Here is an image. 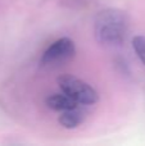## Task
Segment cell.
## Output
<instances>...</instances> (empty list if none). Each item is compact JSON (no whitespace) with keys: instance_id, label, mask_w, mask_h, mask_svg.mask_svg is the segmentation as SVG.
<instances>
[{"instance_id":"6","label":"cell","mask_w":145,"mask_h":146,"mask_svg":"<svg viewBox=\"0 0 145 146\" xmlns=\"http://www.w3.org/2000/svg\"><path fill=\"white\" fill-rule=\"evenodd\" d=\"M132 49L141 63L145 64V36H135L132 38Z\"/></svg>"},{"instance_id":"3","label":"cell","mask_w":145,"mask_h":146,"mask_svg":"<svg viewBox=\"0 0 145 146\" xmlns=\"http://www.w3.org/2000/svg\"><path fill=\"white\" fill-rule=\"evenodd\" d=\"M76 54L74 42L68 37H62L54 41L40 59L41 67H57L71 60Z\"/></svg>"},{"instance_id":"2","label":"cell","mask_w":145,"mask_h":146,"mask_svg":"<svg viewBox=\"0 0 145 146\" xmlns=\"http://www.w3.org/2000/svg\"><path fill=\"white\" fill-rule=\"evenodd\" d=\"M58 85L64 94L81 105H91L99 100V95L95 88L72 74H63L58 77Z\"/></svg>"},{"instance_id":"4","label":"cell","mask_w":145,"mask_h":146,"mask_svg":"<svg viewBox=\"0 0 145 146\" xmlns=\"http://www.w3.org/2000/svg\"><path fill=\"white\" fill-rule=\"evenodd\" d=\"M85 117H86V110L84 108H81V104L72 109H68V110H64L59 115V123L64 127V128H76L77 126L84 122Z\"/></svg>"},{"instance_id":"5","label":"cell","mask_w":145,"mask_h":146,"mask_svg":"<svg viewBox=\"0 0 145 146\" xmlns=\"http://www.w3.org/2000/svg\"><path fill=\"white\" fill-rule=\"evenodd\" d=\"M46 105L48 108H50L51 110H55V111H64V110H68V109H72L74 106L80 105L78 103L73 100L72 98H69L67 94H64L62 91L61 94H53L50 95L48 99H46Z\"/></svg>"},{"instance_id":"1","label":"cell","mask_w":145,"mask_h":146,"mask_svg":"<svg viewBox=\"0 0 145 146\" xmlns=\"http://www.w3.org/2000/svg\"><path fill=\"white\" fill-rule=\"evenodd\" d=\"M130 21L123 10L117 8L103 9L94 18V35L102 45L116 46L126 40Z\"/></svg>"}]
</instances>
